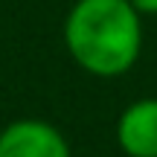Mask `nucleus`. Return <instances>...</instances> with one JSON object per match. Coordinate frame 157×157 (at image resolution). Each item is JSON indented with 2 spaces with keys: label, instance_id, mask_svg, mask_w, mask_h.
<instances>
[{
  "label": "nucleus",
  "instance_id": "20e7f679",
  "mask_svg": "<svg viewBox=\"0 0 157 157\" xmlns=\"http://www.w3.org/2000/svg\"><path fill=\"white\" fill-rule=\"evenodd\" d=\"M137 6V12H146V15H157V0H131Z\"/></svg>",
  "mask_w": 157,
  "mask_h": 157
},
{
  "label": "nucleus",
  "instance_id": "f257e3e1",
  "mask_svg": "<svg viewBox=\"0 0 157 157\" xmlns=\"http://www.w3.org/2000/svg\"><path fill=\"white\" fill-rule=\"evenodd\" d=\"M64 41L87 73L122 76L140 56V12L131 0H78L64 23Z\"/></svg>",
  "mask_w": 157,
  "mask_h": 157
},
{
  "label": "nucleus",
  "instance_id": "f03ea898",
  "mask_svg": "<svg viewBox=\"0 0 157 157\" xmlns=\"http://www.w3.org/2000/svg\"><path fill=\"white\" fill-rule=\"evenodd\" d=\"M0 157H70V146L52 125L21 119L0 131Z\"/></svg>",
  "mask_w": 157,
  "mask_h": 157
},
{
  "label": "nucleus",
  "instance_id": "7ed1b4c3",
  "mask_svg": "<svg viewBox=\"0 0 157 157\" xmlns=\"http://www.w3.org/2000/svg\"><path fill=\"white\" fill-rule=\"evenodd\" d=\"M117 140L128 157H157V99H140L122 111Z\"/></svg>",
  "mask_w": 157,
  "mask_h": 157
}]
</instances>
